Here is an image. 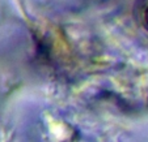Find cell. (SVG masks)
Returning a JSON list of instances; mask_svg holds the SVG:
<instances>
[{
    "mask_svg": "<svg viewBox=\"0 0 148 142\" xmlns=\"http://www.w3.org/2000/svg\"><path fill=\"white\" fill-rule=\"evenodd\" d=\"M147 22H148V11H147Z\"/></svg>",
    "mask_w": 148,
    "mask_h": 142,
    "instance_id": "1",
    "label": "cell"
}]
</instances>
